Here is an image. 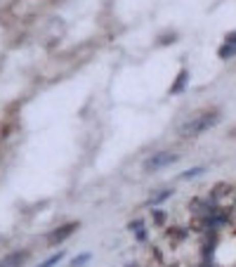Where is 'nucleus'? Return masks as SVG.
Here are the masks:
<instances>
[{
	"instance_id": "f257e3e1",
	"label": "nucleus",
	"mask_w": 236,
	"mask_h": 267,
	"mask_svg": "<svg viewBox=\"0 0 236 267\" xmlns=\"http://www.w3.org/2000/svg\"><path fill=\"white\" fill-rule=\"evenodd\" d=\"M220 121V116L215 112H210V114H199V116H192L186 123H182L180 125V135L182 137H199L201 132H205V130H210L213 125Z\"/></svg>"
},
{
	"instance_id": "f03ea898",
	"label": "nucleus",
	"mask_w": 236,
	"mask_h": 267,
	"mask_svg": "<svg viewBox=\"0 0 236 267\" xmlns=\"http://www.w3.org/2000/svg\"><path fill=\"white\" fill-rule=\"evenodd\" d=\"M177 161V154H170V151H158V154H151L147 161H144V170L147 173H156L161 168L170 166V163Z\"/></svg>"
},
{
	"instance_id": "7ed1b4c3",
	"label": "nucleus",
	"mask_w": 236,
	"mask_h": 267,
	"mask_svg": "<svg viewBox=\"0 0 236 267\" xmlns=\"http://www.w3.org/2000/svg\"><path fill=\"white\" fill-rule=\"evenodd\" d=\"M236 55V31L229 33L227 36V40H224V45L218 50V57L220 59H231V57Z\"/></svg>"
},
{
	"instance_id": "20e7f679",
	"label": "nucleus",
	"mask_w": 236,
	"mask_h": 267,
	"mask_svg": "<svg viewBox=\"0 0 236 267\" xmlns=\"http://www.w3.org/2000/svg\"><path fill=\"white\" fill-rule=\"evenodd\" d=\"M74 230H78V225H76V222H68V225H64V227H59L57 232H52V234H50V243H59V241H64L66 236L74 234Z\"/></svg>"
},
{
	"instance_id": "39448f33",
	"label": "nucleus",
	"mask_w": 236,
	"mask_h": 267,
	"mask_svg": "<svg viewBox=\"0 0 236 267\" xmlns=\"http://www.w3.org/2000/svg\"><path fill=\"white\" fill-rule=\"evenodd\" d=\"M26 260V253H7L3 260H0V267H21Z\"/></svg>"
},
{
	"instance_id": "423d86ee",
	"label": "nucleus",
	"mask_w": 236,
	"mask_h": 267,
	"mask_svg": "<svg viewBox=\"0 0 236 267\" xmlns=\"http://www.w3.org/2000/svg\"><path fill=\"white\" fill-rule=\"evenodd\" d=\"M62 258H64V251H59V253H57V255H50V258H48V260H45L40 267H55L57 262L62 260Z\"/></svg>"
},
{
	"instance_id": "0eeeda50",
	"label": "nucleus",
	"mask_w": 236,
	"mask_h": 267,
	"mask_svg": "<svg viewBox=\"0 0 236 267\" xmlns=\"http://www.w3.org/2000/svg\"><path fill=\"white\" fill-rule=\"evenodd\" d=\"M184 81H186V71H182V74H180V78H177V83H175V85L170 87V93H180V90H182V85H184Z\"/></svg>"
},
{
	"instance_id": "6e6552de",
	"label": "nucleus",
	"mask_w": 236,
	"mask_h": 267,
	"mask_svg": "<svg viewBox=\"0 0 236 267\" xmlns=\"http://www.w3.org/2000/svg\"><path fill=\"white\" fill-rule=\"evenodd\" d=\"M90 260V255H78V258H74V262H71V267H81V265H85V262Z\"/></svg>"
},
{
	"instance_id": "1a4fd4ad",
	"label": "nucleus",
	"mask_w": 236,
	"mask_h": 267,
	"mask_svg": "<svg viewBox=\"0 0 236 267\" xmlns=\"http://www.w3.org/2000/svg\"><path fill=\"white\" fill-rule=\"evenodd\" d=\"M201 173H203V168H192V170H186L182 177H184V180H189V177H196V175H201Z\"/></svg>"
}]
</instances>
